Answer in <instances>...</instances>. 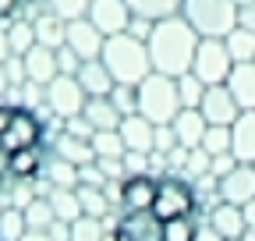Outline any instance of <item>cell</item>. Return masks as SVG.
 <instances>
[{
	"label": "cell",
	"mask_w": 255,
	"mask_h": 241,
	"mask_svg": "<svg viewBox=\"0 0 255 241\" xmlns=\"http://www.w3.org/2000/svg\"><path fill=\"white\" fill-rule=\"evenodd\" d=\"M199 32L188 25L184 14H174V18H163L152 25V36H149V60H152V71L159 75H170V78H181L191 71V60H195V50H199Z\"/></svg>",
	"instance_id": "1"
},
{
	"label": "cell",
	"mask_w": 255,
	"mask_h": 241,
	"mask_svg": "<svg viewBox=\"0 0 255 241\" xmlns=\"http://www.w3.org/2000/svg\"><path fill=\"white\" fill-rule=\"evenodd\" d=\"M100 60L107 64V71L114 75V82L124 85H138L149 71H152V60H149V46L142 39H135L131 32H121V36H107Z\"/></svg>",
	"instance_id": "2"
},
{
	"label": "cell",
	"mask_w": 255,
	"mask_h": 241,
	"mask_svg": "<svg viewBox=\"0 0 255 241\" xmlns=\"http://www.w3.org/2000/svg\"><path fill=\"white\" fill-rule=\"evenodd\" d=\"M202 195L195 188V181H188L184 174H159L156 177V199H152V213L159 220H174V217H199Z\"/></svg>",
	"instance_id": "3"
},
{
	"label": "cell",
	"mask_w": 255,
	"mask_h": 241,
	"mask_svg": "<svg viewBox=\"0 0 255 241\" xmlns=\"http://www.w3.org/2000/svg\"><path fill=\"white\" fill-rule=\"evenodd\" d=\"M181 110V96H177V78L149 71L138 82V114H145L152 124H170Z\"/></svg>",
	"instance_id": "4"
},
{
	"label": "cell",
	"mask_w": 255,
	"mask_h": 241,
	"mask_svg": "<svg viewBox=\"0 0 255 241\" xmlns=\"http://www.w3.org/2000/svg\"><path fill=\"white\" fill-rule=\"evenodd\" d=\"M181 14L199 36H213V39H223L238 25L234 0H181Z\"/></svg>",
	"instance_id": "5"
},
{
	"label": "cell",
	"mask_w": 255,
	"mask_h": 241,
	"mask_svg": "<svg viewBox=\"0 0 255 241\" xmlns=\"http://www.w3.org/2000/svg\"><path fill=\"white\" fill-rule=\"evenodd\" d=\"M231 68H234V57H231L227 43L202 36L199 50H195V60H191V75H199L206 85H223L231 78Z\"/></svg>",
	"instance_id": "6"
},
{
	"label": "cell",
	"mask_w": 255,
	"mask_h": 241,
	"mask_svg": "<svg viewBox=\"0 0 255 241\" xmlns=\"http://www.w3.org/2000/svg\"><path fill=\"white\" fill-rule=\"evenodd\" d=\"M107 241H167V238H163V220H159L152 209L117 213V220H114Z\"/></svg>",
	"instance_id": "7"
},
{
	"label": "cell",
	"mask_w": 255,
	"mask_h": 241,
	"mask_svg": "<svg viewBox=\"0 0 255 241\" xmlns=\"http://www.w3.org/2000/svg\"><path fill=\"white\" fill-rule=\"evenodd\" d=\"M46 103H50V110L57 114V117H78L82 110H85V103H89V93L82 89V82L75 78V75H57L50 85H46Z\"/></svg>",
	"instance_id": "8"
},
{
	"label": "cell",
	"mask_w": 255,
	"mask_h": 241,
	"mask_svg": "<svg viewBox=\"0 0 255 241\" xmlns=\"http://www.w3.org/2000/svg\"><path fill=\"white\" fill-rule=\"evenodd\" d=\"M156 199V174H128L121 181L117 195V213H138V209H152Z\"/></svg>",
	"instance_id": "9"
},
{
	"label": "cell",
	"mask_w": 255,
	"mask_h": 241,
	"mask_svg": "<svg viewBox=\"0 0 255 241\" xmlns=\"http://www.w3.org/2000/svg\"><path fill=\"white\" fill-rule=\"evenodd\" d=\"M85 18L100 28L103 36H121V32H128V25H131V7H128V0H92Z\"/></svg>",
	"instance_id": "10"
},
{
	"label": "cell",
	"mask_w": 255,
	"mask_h": 241,
	"mask_svg": "<svg viewBox=\"0 0 255 241\" xmlns=\"http://www.w3.org/2000/svg\"><path fill=\"white\" fill-rule=\"evenodd\" d=\"M216 199L234 202V206H248L255 199V163H238L234 170H227L216 185Z\"/></svg>",
	"instance_id": "11"
},
{
	"label": "cell",
	"mask_w": 255,
	"mask_h": 241,
	"mask_svg": "<svg viewBox=\"0 0 255 241\" xmlns=\"http://www.w3.org/2000/svg\"><path fill=\"white\" fill-rule=\"evenodd\" d=\"M199 110L206 114L209 124H234L238 114H241V107H238L234 93L227 89V82H223V85H209V89H206V96H202V107H199Z\"/></svg>",
	"instance_id": "12"
},
{
	"label": "cell",
	"mask_w": 255,
	"mask_h": 241,
	"mask_svg": "<svg viewBox=\"0 0 255 241\" xmlns=\"http://www.w3.org/2000/svg\"><path fill=\"white\" fill-rule=\"evenodd\" d=\"M64 43H68L82 60H96V57L103 53L107 36H103L89 18H75V21H68V39H64Z\"/></svg>",
	"instance_id": "13"
},
{
	"label": "cell",
	"mask_w": 255,
	"mask_h": 241,
	"mask_svg": "<svg viewBox=\"0 0 255 241\" xmlns=\"http://www.w3.org/2000/svg\"><path fill=\"white\" fill-rule=\"evenodd\" d=\"M206 224L216 227L223 241H234V238H241V234L248 231V224H245V206L223 202V199H216V206L209 209V220H206Z\"/></svg>",
	"instance_id": "14"
},
{
	"label": "cell",
	"mask_w": 255,
	"mask_h": 241,
	"mask_svg": "<svg viewBox=\"0 0 255 241\" xmlns=\"http://www.w3.org/2000/svg\"><path fill=\"white\" fill-rule=\"evenodd\" d=\"M121 138L128 149H135V153H152V145H156V124L145 117V114H128L121 120Z\"/></svg>",
	"instance_id": "15"
},
{
	"label": "cell",
	"mask_w": 255,
	"mask_h": 241,
	"mask_svg": "<svg viewBox=\"0 0 255 241\" xmlns=\"http://www.w3.org/2000/svg\"><path fill=\"white\" fill-rule=\"evenodd\" d=\"M170 124H174L177 142H181L184 149H195V145H202V138H206L209 120H206V114H202L199 107H181V110H177V117L170 120Z\"/></svg>",
	"instance_id": "16"
},
{
	"label": "cell",
	"mask_w": 255,
	"mask_h": 241,
	"mask_svg": "<svg viewBox=\"0 0 255 241\" xmlns=\"http://www.w3.org/2000/svg\"><path fill=\"white\" fill-rule=\"evenodd\" d=\"M231 153L241 163H255V110H241L231 124Z\"/></svg>",
	"instance_id": "17"
},
{
	"label": "cell",
	"mask_w": 255,
	"mask_h": 241,
	"mask_svg": "<svg viewBox=\"0 0 255 241\" xmlns=\"http://www.w3.org/2000/svg\"><path fill=\"white\" fill-rule=\"evenodd\" d=\"M25 71H28V78L36 82V85H50V82L60 75V68H57V50L36 43V46L25 53Z\"/></svg>",
	"instance_id": "18"
},
{
	"label": "cell",
	"mask_w": 255,
	"mask_h": 241,
	"mask_svg": "<svg viewBox=\"0 0 255 241\" xmlns=\"http://www.w3.org/2000/svg\"><path fill=\"white\" fill-rule=\"evenodd\" d=\"M227 89L234 93L241 110H255V60H241V64L231 68Z\"/></svg>",
	"instance_id": "19"
},
{
	"label": "cell",
	"mask_w": 255,
	"mask_h": 241,
	"mask_svg": "<svg viewBox=\"0 0 255 241\" xmlns=\"http://www.w3.org/2000/svg\"><path fill=\"white\" fill-rule=\"evenodd\" d=\"M75 78L82 82V89H85L89 96H110V89L117 85L114 75L107 71V64H103L100 57H96V60H82V68H78Z\"/></svg>",
	"instance_id": "20"
},
{
	"label": "cell",
	"mask_w": 255,
	"mask_h": 241,
	"mask_svg": "<svg viewBox=\"0 0 255 241\" xmlns=\"http://www.w3.org/2000/svg\"><path fill=\"white\" fill-rule=\"evenodd\" d=\"M82 114L89 117V124H92L96 131L121 128V120H124V114L110 103V96H89V103H85V110H82Z\"/></svg>",
	"instance_id": "21"
},
{
	"label": "cell",
	"mask_w": 255,
	"mask_h": 241,
	"mask_svg": "<svg viewBox=\"0 0 255 241\" xmlns=\"http://www.w3.org/2000/svg\"><path fill=\"white\" fill-rule=\"evenodd\" d=\"M36 25V43L39 46H50V50H57V46H64V39H68V21H64L60 14H53L50 7L32 21Z\"/></svg>",
	"instance_id": "22"
},
{
	"label": "cell",
	"mask_w": 255,
	"mask_h": 241,
	"mask_svg": "<svg viewBox=\"0 0 255 241\" xmlns=\"http://www.w3.org/2000/svg\"><path fill=\"white\" fill-rule=\"evenodd\" d=\"M53 149H57V156H60V160H68V163H75V167L96 160L92 138H82V135H71V131H68V135H60V138L53 142Z\"/></svg>",
	"instance_id": "23"
},
{
	"label": "cell",
	"mask_w": 255,
	"mask_h": 241,
	"mask_svg": "<svg viewBox=\"0 0 255 241\" xmlns=\"http://www.w3.org/2000/svg\"><path fill=\"white\" fill-rule=\"evenodd\" d=\"M128 7H131V14H138V18L163 21V18L181 14V0H128Z\"/></svg>",
	"instance_id": "24"
},
{
	"label": "cell",
	"mask_w": 255,
	"mask_h": 241,
	"mask_svg": "<svg viewBox=\"0 0 255 241\" xmlns=\"http://www.w3.org/2000/svg\"><path fill=\"white\" fill-rule=\"evenodd\" d=\"M92 149H96V160H124V153H128V145H124L117 128L92 131Z\"/></svg>",
	"instance_id": "25"
},
{
	"label": "cell",
	"mask_w": 255,
	"mask_h": 241,
	"mask_svg": "<svg viewBox=\"0 0 255 241\" xmlns=\"http://www.w3.org/2000/svg\"><path fill=\"white\" fill-rule=\"evenodd\" d=\"M223 43H227L234 64H241V60H255V32H248L245 25H234L227 36H223Z\"/></svg>",
	"instance_id": "26"
},
{
	"label": "cell",
	"mask_w": 255,
	"mask_h": 241,
	"mask_svg": "<svg viewBox=\"0 0 255 241\" xmlns=\"http://www.w3.org/2000/svg\"><path fill=\"white\" fill-rule=\"evenodd\" d=\"M78 202H82V213H89V217H107L114 209L107 188H100V185H78Z\"/></svg>",
	"instance_id": "27"
},
{
	"label": "cell",
	"mask_w": 255,
	"mask_h": 241,
	"mask_svg": "<svg viewBox=\"0 0 255 241\" xmlns=\"http://www.w3.org/2000/svg\"><path fill=\"white\" fill-rule=\"evenodd\" d=\"M7 39H11V53L25 57L32 46H36V25L21 21V18H11L7 21Z\"/></svg>",
	"instance_id": "28"
},
{
	"label": "cell",
	"mask_w": 255,
	"mask_h": 241,
	"mask_svg": "<svg viewBox=\"0 0 255 241\" xmlns=\"http://www.w3.org/2000/svg\"><path fill=\"white\" fill-rule=\"evenodd\" d=\"M199 217H174L163 220V238L167 241H199Z\"/></svg>",
	"instance_id": "29"
},
{
	"label": "cell",
	"mask_w": 255,
	"mask_h": 241,
	"mask_svg": "<svg viewBox=\"0 0 255 241\" xmlns=\"http://www.w3.org/2000/svg\"><path fill=\"white\" fill-rule=\"evenodd\" d=\"M206 82L199 78V75H181L177 78V96H181V107H202V96H206Z\"/></svg>",
	"instance_id": "30"
},
{
	"label": "cell",
	"mask_w": 255,
	"mask_h": 241,
	"mask_svg": "<svg viewBox=\"0 0 255 241\" xmlns=\"http://www.w3.org/2000/svg\"><path fill=\"white\" fill-rule=\"evenodd\" d=\"M231 124H209L206 128V138H202V149L209 156H223V153H231Z\"/></svg>",
	"instance_id": "31"
},
{
	"label": "cell",
	"mask_w": 255,
	"mask_h": 241,
	"mask_svg": "<svg viewBox=\"0 0 255 241\" xmlns=\"http://www.w3.org/2000/svg\"><path fill=\"white\" fill-rule=\"evenodd\" d=\"M103 217H89L82 213L78 220H71V241H103Z\"/></svg>",
	"instance_id": "32"
},
{
	"label": "cell",
	"mask_w": 255,
	"mask_h": 241,
	"mask_svg": "<svg viewBox=\"0 0 255 241\" xmlns=\"http://www.w3.org/2000/svg\"><path fill=\"white\" fill-rule=\"evenodd\" d=\"M50 206H53V213H57L60 220H68V224L82 217V202H78V188H75V192H71V188H64L60 195H53V199H50Z\"/></svg>",
	"instance_id": "33"
},
{
	"label": "cell",
	"mask_w": 255,
	"mask_h": 241,
	"mask_svg": "<svg viewBox=\"0 0 255 241\" xmlns=\"http://www.w3.org/2000/svg\"><path fill=\"white\" fill-rule=\"evenodd\" d=\"M110 103L128 117V114H138V85H124V82H117L114 89H110Z\"/></svg>",
	"instance_id": "34"
},
{
	"label": "cell",
	"mask_w": 255,
	"mask_h": 241,
	"mask_svg": "<svg viewBox=\"0 0 255 241\" xmlns=\"http://www.w3.org/2000/svg\"><path fill=\"white\" fill-rule=\"evenodd\" d=\"M89 4H92V0H50V11L60 14L64 21H75V18L89 14Z\"/></svg>",
	"instance_id": "35"
},
{
	"label": "cell",
	"mask_w": 255,
	"mask_h": 241,
	"mask_svg": "<svg viewBox=\"0 0 255 241\" xmlns=\"http://www.w3.org/2000/svg\"><path fill=\"white\" fill-rule=\"evenodd\" d=\"M181 142H177V131H174V124H156V145H152V153H174Z\"/></svg>",
	"instance_id": "36"
},
{
	"label": "cell",
	"mask_w": 255,
	"mask_h": 241,
	"mask_svg": "<svg viewBox=\"0 0 255 241\" xmlns=\"http://www.w3.org/2000/svg\"><path fill=\"white\" fill-rule=\"evenodd\" d=\"M57 68H60V75H78V68H82V57L64 43V46H57Z\"/></svg>",
	"instance_id": "37"
},
{
	"label": "cell",
	"mask_w": 255,
	"mask_h": 241,
	"mask_svg": "<svg viewBox=\"0 0 255 241\" xmlns=\"http://www.w3.org/2000/svg\"><path fill=\"white\" fill-rule=\"evenodd\" d=\"M152 25H156V21H149V18H138V14H131V25H128V32H131L135 39H142V43H149V36H152Z\"/></svg>",
	"instance_id": "38"
},
{
	"label": "cell",
	"mask_w": 255,
	"mask_h": 241,
	"mask_svg": "<svg viewBox=\"0 0 255 241\" xmlns=\"http://www.w3.org/2000/svg\"><path fill=\"white\" fill-rule=\"evenodd\" d=\"M238 25H245L248 32H255V4H245V7H238Z\"/></svg>",
	"instance_id": "39"
},
{
	"label": "cell",
	"mask_w": 255,
	"mask_h": 241,
	"mask_svg": "<svg viewBox=\"0 0 255 241\" xmlns=\"http://www.w3.org/2000/svg\"><path fill=\"white\" fill-rule=\"evenodd\" d=\"M199 241H223V238H220V231H216V227L202 224V227H199Z\"/></svg>",
	"instance_id": "40"
},
{
	"label": "cell",
	"mask_w": 255,
	"mask_h": 241,
	"mask_svg": "<svg viewBox=\"0 0 255 241\" xmlns=\"http://www.w3.org/2000/svg\"><path fill=\"white\" fill-rule=\"evenodd\" d=\"M245 224H248V231H255V199L245 206Z\"/></svg>",
	"instance_id": "41"
},
{
	"label": "cell",
	"mask_w": 255,
	"mask_h": 241,
	"mask_svg": "<svg viewBox=\"0 0 255 241\" xmlns=\"http://www.w3.org/2000/svg\"><path fill=\"white\" fill-rule=\"evenodd\" d=\"M241 241H255V231H245V234H241Z\"/></svg>",
	"instance_id": "42"
},
{
	"label": "cell",
	"mask_w": 255,
	"mask_h": 241,
	"mask_svg": "<svg viewBox=\"0 0 255 241\" xmlns=\"http://www.w3.org/2000/svg\"><path fill=\"white\" fill-rule=\"evenodd\" d=\"M7 85V78H4V64H0V89H4Z\"/></svg>",
	"instance_id": "43"
},
{
	"label": "cell",
	"mask_w": 255,
	"mask_h": 241,
	"mask_svg": "<svg viewBox=\"0 0 255 241\" xmlns=\"http://www.w3.org/2000/svg\"><path fill=\"white\" fill-rule=\"evenodd\" d=\"M234 4H238V7H245V4H255V0H234Z\"/></svg>",
	"instance_id": "44"
},
{
	"label": "cell",
	"mask_w": 255,
	"mask_h": 241,
	"mask_svg": "<svg viewBox=\"0 0 255 241\" xmlns=\"http://www.w3.org/2000/svg\"><path fill=\"white\" fill-rule=\"evenodd\" d=\"M0 241H4V238H0Z\"/></svg>",
	"instance_id": "45"
}]
</instances>
